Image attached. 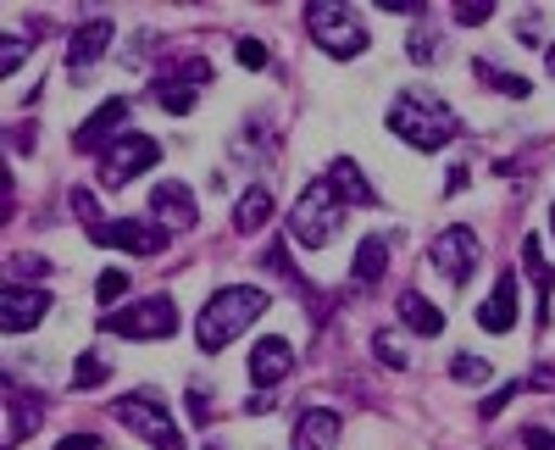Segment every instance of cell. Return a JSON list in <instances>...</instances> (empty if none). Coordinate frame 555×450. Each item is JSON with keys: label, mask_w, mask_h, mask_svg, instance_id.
Here are the masks:
<instances>
[{"label": "cell", "mask_w": 555, "mask_h": 450, "mask_svg": "<svg viewBox=\"0 0 555 450\" xmlns=\"http://www.w3.org/2000/svg\"><path fill=\"white\" fill-rule=\"evenodd\" d=\"M240 62L256 73V67H267V44L261 39H240Z\"/></svg>", "instance_id": "cell-33"}, {"label": "cell", "mask_w": 555, "mask_h": 450, "mask_svg": "<svg viewBox=\"0 0 555 450\" xmlns=\"http://www.w3.org/2000/svg\"><path fill=\"white\" fill-rule=\"evenodd\" d=\"M151 217L162 222L167 234H183V229H195V222H201V206H195V195H190L183 178H162V184L151 190Z\"/></svg>", "instance_id": "cell-11"}, {"label": "cell", "mask_w": 555, "mask_h": 450, "mask_svg": "<svg viewBox=\"0 0 555 450\" xmlns=\"http://www.w3.org/2000/svg\"><path fill=\"white\" fill-rule=\"evenodd\" d=\"M106 378H112V368H106L101 350H83L78 362H73V389H101Z\"/></svg>", "instance_id": "cell-25"}, {"label": "cell", "mask_w": 555, "mask_h": 450, "mask_svg": "<svg viewBox=\"0 0 555 450\" xmlns=\"http://www.w3.org/2000/svg\"><path fill=\"white\" fill-rule=\"evenodd\" d=\"M489 17H494L489 0H478V7H473V0H461V7H455V23H467V28H473V23H489Z\"/></svg>", "instance_id": "cell-31"}, {"label": "cell", "mask_w": 555, "mask_h": 450, "mask_svg": "<svg viewBox=\"0 0 555 450\" xmlns=\"http://www.w3.org/2000/svg\"><path fill=\"white\" fill-rule=\"evenodd\" d=\"M478 329H489V334H512L517 329V273L494 279V295L478 306Z\"/></svg>", "instance_id": "cell-16"}, {"label": "cell", "mask_w": 555, "mask_h": 450, "mask_svg": "<svg viewBox=\"0 0 555 450\" xmlns=\"http://www.w3.org/2000/svg\"><path fill=\"white\" fill-rule=\"evenodd\" d=\"M544 67H550V78H555V44H550V56H544Z\"/></svg>", "instance_id": "cell-40"}, {"label": "cell", "mask_w": 555, "mask_h": 450, "mask_svg": "<svg viewBox=\"0 0 555 450\" xmlns=\"http://www.w3.org/2000/svg\"><path fill=\"white\" fill-rule=\"evenodd\" d=\"M439 51H444V44H439V34H434L428 23H416V28H411V62H434Z\"/></svg>", "instance_id": "cell-26"}, {"label": "cell", "mask_w": 555, "mask_h": 450, "mask_svg": "<svg viewBox=\"0 0 555 450\" xmlns=\"http://www.w3.org/2000/svg\"><path fill=\"white\" fill-rule=\"evenodd\" d=\"M339 412H328V407H311V412H300L295 417V434H289V450H334V439H339Z\"/></svg>", "instance_id": "cell-17"}, {"label": "cell", "mask_w": 555, "mask_h": 450, "mask_svg": "<svg viewBox=\"0 0 555 450\" xmlns=\"http://www.w3.org/2000/svg\"><path fill=\"white\" fill-rule=\"evenodd\" d=\"M206 78H211V62H201V56L178 62L172 73H162V78H156V106H167L172 117L195 112V89H201Z\"/></svg>", "instance_id": "cell-10"}, {"label": "cell", "mask_w": 555, "mask_h": 450, "mask_svg": "<svg viewBox=\"0 0 555 450\" xmlns=\"http://www.w3.org/2000/svg\"><path fill=\"white\" fill-rule=\"evenodd\" d=\"M389 128L411 151H444L461 133V117L439 95H428V89H400L395 106H389Z\"/></svg>", "instance_id": "cell-2"}, {"label": "cell", "mask_w": 555, "mask_h": 450, "mask_svg": "<svg viewBox=\"0 0 555 450\" xmlns=\"http://www.w3.org/2000/svg\"><path fill=\"white\" fill-rule=\"evenodd\" d=\"M373 356H378L384 368H395V373H400V368H411L405 345H400V339H389V334H373Z\"/></svg>", "instance_id": "cell-28"}, {"label": "cell", "mask_w": 555, "mask_h": 450, "mask_svg": "<svg viewBox=\"0 0 555 450\" xmlns=\"http://www.w3.org/2000/svg\"><path fill=\"white\" fill-rule=\"evenodd\" d=\"M56 450H101V439H95V434H67Z\"/></svg>", "instance_id": "cell-38"}, {"label": "cell", "mask_w": 555, "mask_h": 450, "mask_svg": "<svg viewBox=\"0 0 555 450\" xmlns=\"http://www.w3.org/2000/svg\"><path fill=\"white\" fill-rule=\"evenodd\" d=\"M122 290H128V273H122V267H106V273L95 279V300H101V306H117Z\"/></svg>", "instance_id": "cell-29"}, {"label": "cell", "mask_w": 555, "mask_h": 450, "mask_svg": "<svg viewBox=\"0 0 555 450\" xmlns=\"http://www.w3.org/2000/svg\"><path fill=\"white\" fill-rule=\"evenodd\" d=\"M306 28H311V39L322 44V51L339 56V62H350V56L366 51L361 17H356L350 7H339V0H311V7H306Z\"/></svg>", "instance_id": "cell-4"}, {"label": "cell", "mask_w": 555, "mask_h": 450, "mask_svg": "<svg viewBox=\"0 0 555 450\" xmlns=\"http://www.w3.org/2000/svg\"><path fill=\"white\" fill-rule=\"evenodd\" d=\"M289 373H295V345L278 339V334L256 339V350H250V384L256 389H272V384H284Z\"/></svg>", "instance_id": "cell-14"}, {"label": "cell", "mask_w": 555, "mask_h": 450, "mask_svg": "<svg viewBox=\"0 0 555 450\" xmlns=\"http://www.w3.org/2000/svg\"><path fill=\"white\" fill-rule=\"evenodd\" d=\"M450 373H455L461 384H489V362H483V356H467V350L450 362Z\"/></svg>", "instance_id": "cell-27"}, {"label": "cell", "mask_w": 555, "mask_h": 450, "mask_svg": "<svg viewBox=\"0 0 555 450\" xmlns=\"http://www.w3.org/2000/svg\"><path fill=\"white\" fill-rule=\"evenodd\" d=\"M39 417H44L39 395H23L17 384H7V445H23L39 428Z\"/></svg>", "instance_id": "cell-18"}, {"label": "cell", "mask_w": 555, "mask_h": 450, "mask_svg": "<svg viewBox=\"0 0 555 450\" xmlns=\"http://www.w3.org/2000/svg\"><path fill=\"white\" fill-rule=\"evenodd\" d=\"M89 240L106 245V250H128V256L167 250V229H162V222H139V217H106V222L89 229Z\"/></svg>", "instance_id": "cell-8"}, {"label": "cell", "mask_w": 555, "mask_h": 450, "mask_svg": "<svg viewBox=\"0 0 555 450\" xmlns=\"http://www.w3.org/2000/svg\"><path fill=\"white\" fill-rule=\"evenodd\" d=\"M395 311H400V323L411 329V334H444V311L428 300V295H416V290H405L400 300H395Z\"/></svg>", "instance_id": "cell-20"}, {"label": "cell", "mask_w": 555, "mask_h": 450, "mask_svg": "<svg viewBox=\"0 0 555 450\" xmlns=\"http://www.w3.org/2000/svg\"><path fill=\"white\" fill-rule=\"evenodd\" d=\"M517 389H522V384H505V389H494V395L483 400V417H494V412H500V407H505V400H512Z\"/></svg>", "instance_id": "cell-35"}, {"label": "cell", "mask_w": 555, "mask_h": 450, "mask_svg": "<svg viewBox=\"0 0 555 450\" xmlns=\"http://www.w3.org/2000/svg\"><path fill=\"white\" fill-rule=\"evenodd\" d=\"M44 311H51V295L44 290H34V284H7L0 290V329L7 334H28V329H39L44 323Z\"/></svg>", "instance_id": "cell-12"}, {"label": "cell", "mask_w": 555, "mask_h": 450, "mask_svg": "<svg viewBox=\"0 0 555 450\" xmlns=\"http://www.w3.org/2000/svg\"><path fill=\"white\" fill-rule=\"evenodd\" d=\"M122 123H128V101H122V95H112L106 106L89 112V123H78L73 145H78V151H89V156H106V151L122 140Z\"/></svg>", "instance_id": "cell-13"}, {"label": "cell", "mask_w": 555, "mask_h": 450, "mask_svg": "<svg viewBox=\"0 0 555 450\" xmlns=\"http://www.w3.org/2000/svg\"><path fill=\"white\" fill-rule=\"evenodd\" d=\"M473 78H478V83H494L500 95H512V101H528V89H533L528 78H512V73H500L494 62H473Z\"/></svg>", "instance_id": "cell-24"}, {"label": "cell", "mask_w": 555, "mask_h": 450, "mask_svg": "<svg viewBox=\"0 0 555 450\" xmlns=\"http://www.w3.org/2000/svg\"><path fill=\"white\" fill-rule=\"evenodd\" d=\"M267 217H272V195H267L261 184L245 190L240 206H234V229H240V234H256V229H267Z\"/></svg>", "instance_id": "cell-22"}, {"label": "cell", "mask_w": 555, "mask_h": 450, "mask_svg": "<svg viewBox=\"0 0 555 450\" xmlns=\"http://www.w3.org/2000/svg\"><path fill=\"white\" fill-rule=\"evenodd\" d=\"M389 273V240L384 234H366L361 245H356V267H350V279L366 290V284H378Z\"/></svg>", "instance_id": "cell-21"}, {"label": "cell", "mask_w": 555, "mask_h": 450, "mask_svg": "<svg viewBox=\"0 0 555 450\" xmlns=\"http://www.w3.org/2000/svg\"><path fill=\"white\" fill-rule=\"evenodd\" d=\"M156 156H162V145L151 140V133H122V140L101 156V184H106V190L133 184L145 167H156Z\"/></svg>", "instance_id": "cell-9"}, {"label": "cell", "mask_w": 555, "mask_h": 450, "mask_svg": "<svg viewBox=\"0 0 555 450\" xmlns=\"http://www.w3.org/2000/svg\"><path fill=\"white\" fill-rule=\"evenodd\" d=\"M101 329L122 334V339H167V334H178V306H172V295H145L122 311H106Z\"/></svg>", "instance_id": "cell-6"}, {"label": "cell", "mask_w": 555, "mask_h": 450, "mask_svg": "<svg viewBox=\"0 0 555 450\" xmlns=\"http://www.w3.org/2000/svg\"><path fill=\"white\" fill-rule=\"evenodd\" d=\"M183 400H190V417H195V423H206V417H211V407H206V389H190Z\"/></svg>", "instance_id": "cell-36"}, {"label": "cell", "mask_w": 555, "mask_h": 450, "mask_svg": "<svg viewBox=\"0 0 555 450\" xmlns=\"http://www.w3.org/2000/svg\"><path fill=\"white\" fill-rule=\"evenodd\" d=\"M12 267H17V273H34V279H39V273H51V261H44V256H17Z\"/></svg>", "instance_id": "cell-37"}, {"label": "cell", "mask_w": 555, "mask_h": 450, "mask_svg": "<svg viewBox=\"0 0 555 450\" xmlns=\"http://www.w3.org/2000/svg\"><path fill=\"white\" fill-rule=\"evenodd\" d=\"M67 201H73V211H78V217H83V222H89V229H95V222H106V217H101V211H95V195H89V190H73V195H67Z\"/></svg>", "instance_id": "cell-32"}, {"label": "cell", "mask_w": 555, "mask_h": 450, "mask_svg": "<svg viewBox=\"0 0 555 450\" xmlns=\"http://www.w3.org/2000/svg\"><path fill=\"white\" fill-rule=\"evenodd\" d=\"M517 39H539V17H522L517 23Z\"/></svg>", "instance_id": "cell-39"}, {"label": "cell", "mask_w": 555, "mask_h": 450, "mask_svg": "<svg viewBox=\"0 0 555 450\" xmlns=\"http://www.w3.org/2000/svg\"><path fill=\"white\" fill-rule=\"evenodd\" d=\"M112 417H117L128 434H139L145 445H156V450H183V434H178V423H172V412H167V400H156L151 389L122 395L117 407H112Z\"/></svg>", "instance_id": "cell-5"}, {"label": "cell", "mask_w": 555, "mask_h": 450, "mask_svg": "<svg viewBox=\"0 0 555 450\" xmlns=\"http://www.w3.org/2000/svg\"><path fill=\"white\" fill-rule=\"evenodd\" d=\"M206 450H222V445H206Z\"/></svg>", "instance_id": "cell-42"}, {"label": "cell", "mask_w": 555, "mask_h": 450, "mask_svg": "<svg viewBox=\"0 0 555 450\" xmlns=\"http://www.w3.org/2000/svg\"><path fill=\"white\" fill-rule=\"evenodd\" d=\"M550 234H555V206H550Z\"/></svg>", "instance_id": "cell-41"}, {"label": "cell", "mask_w": 555, "mask_h": 450, "mask_svg": "<svg viewBox=\"0 0 555 450\" xmlns=\"http://www.w3.org/2000/svg\"><path fill=\"white\" fill-rule=\"evenodd\" d=\"M23 56H28V39L7 34V44H0V73H17V67H23Z\"/></svg>", "instance_id": "cell-30"}, {"label": "cell", "mask_w": 555, "mask_h": 450, "mask_svg": "<svg viewBox=\"0 0 555 450\" xmlns=\"http://www.w3.org/2000/svg\"><path fill=\"white\" fill-rule=\"evenodd\" d=\"M339 229H345V201L334 195L328 178H311L295 201V211H289V240L306 245V250H322V245H334Z\"/></svg>", "instance_id": "cell-3"}, {"label": "cell", "mask_w": 555, "mask_h": 450, "mask_svg": "<svg viewBox=\"0 0 555 450\" xmlns=\"http://www.w3.org/2000/svg\"><path fill=\"white\" fill-rule=\"evenodd\" d=\"M328 184H334V195L345 201V206H378V190L361 178V167L350 162V156H339L334 167H328Z\"/></svg>", "instance_id": "cell-19"}, {"label": "cell", "mask_w": 555, "mask_h": 450, "mask_svg": "<svg viewBox=\"0 0 555 450\" xmlns=\"http://www.w3.org/2000/svg\"><path fill=\"white\" fill-rule=\"evenodd\" d=\"M478 256H483V245H478V234L467 229V222H450V229L434 234V245H428V261L439 267L450 284H467L473 267H478Z\"/></svg>", "instance_id": "cell-7"}, {"label": "cell", "mask_w": 555, "mask_h": 450, "mask_svg": "<svg viewBox=\"0 0 555 450\" xmlns=\"http://www.w3.org/2000/svg\"><path fill=\"white\" fill-rule=\"evenodd\" d=\"M112 39H117V28H112V17H89L73 39H67V67H73V78L78 73H89L106 51H112Z\"/></svg>", "instance_id": "cell-15"}, {"label": "cell", "mask_w": 555, "mask_h": 450, "mask_svg": "<svg viewBox=\"0 0 555 450\" xmlns=\"http://www.w3.org/2000/svg\"><path fill=\"white\" fill-rule=\"evenodd\" d=\"M522 261H528V273L539 284V329L550 323V295H555V273H550V261L539 256V240H522Z\"/></svg>", "instance_id": "cell-23"}, {"label": "cell", "mask_w": 555, "mask_h": 450, "mask_svg": "<svg viewBox=\"0 0 555 450\" xmlns=\"http://www.w3.org/2000/svg\"><path fill=\"white\" fill-rule=\"evenodd\" d=\"M267 311V290H256V284H228V290H217L206 306H201V318H195V339H201V350H228L234 345L256 318Z\"/></svg>", "instance_id": "cell-1"}, {"label": "cell", "mask_w": 555, "mask_h": 450, "mask_svg": "<svg viewBox=\"0 0 555 450\" xmlns=\"http://www.w3.org/2000/svg\"><path fill=\"white\" fill-rule=\"evenodd\" d=\"M522 445H528V450H555V434L533 423V428H522Z\"/></svg>", "instance_id": "cell-34"}]
</instances>
